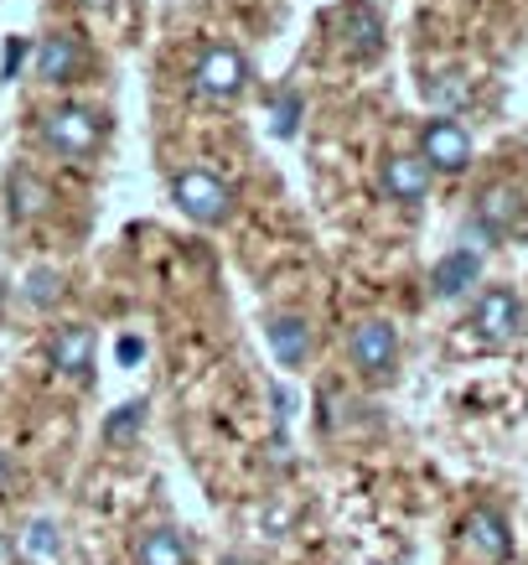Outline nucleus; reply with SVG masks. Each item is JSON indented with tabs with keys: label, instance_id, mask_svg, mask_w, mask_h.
Returning a JSON list of instances; mask_svg holds the SVG:
<instances>
[{
	"label": "nucleus",
	"instance_id": "1",
	"mask_svg": "<svg viewBox=\"0 0 528 565\" xmlns=\"http://www.w3.org/2000/svg\"><path fill=\"white\" fill-rule=\"evenodd\" d=\"M528 218V192L518 182H487L477 192V207H472V223H466V249H487V244H503L518 234V223Z\"/></svg>",
	"mask_w": 528,
	"mask_h": 565
},
{
	"label": "nucleus",
	"instance_id": "2",
	"mask_svg": "<svg viewBox=\"0 0 528 565\" xmlns=\"http://www.w3.org/2000/svg\"><path fill=\"white\" fill-rule=\"evenodd\" d=\"M104 140H109V120L99 109H84V104H57L42 120V146L57 151L63 161H88Z\"/></svg>",
	"mask_w": 528,
	"mask_h": 565
},
{
	"label": "nucleus",
	"instance_id": "3",
	"mask_svg": "<svg viewBox=\"0 0 528 565\" xmlns=\"http://www.w3.org/2000/svg\"><path fill=\"white\" fill-rule=\"evenodd\" d=\"M171 203L182 207L192 223H203V228H218V223L234 218V188L213 167H182L171 177Z\"/></svg>",
	"mask_w": 528,
	"mask_h": 565
},
{
	"label": "nucleus",
	"instance_id": "4",
	"mask_svg": "<svg viewBox=\"0 0 528 565\" xmlns=\"http://www.w3.org/2000/svg\"><path fill=\"white\" fill-rule=\"evenodd\" d=\"M249 88V57L228 42H213V47L197 52L192 63V94L207 104H234Z\"/></svg>",
	"mask_w": 528,
	"mask_h": 565
},
{
	"label": "nucleus",
	"instance_id": "5",
	"mask_svg": "<svg viewBox=\"0 0 528 565\" xmlns=\"http://www.w3.org/2000/svg\"><path fill=\"white\" fill-rule=\"evenodd\" d=\"M524 301H518V291L513 286H487V291H477V301H472V332L482 338V348H513L518 338H524Z\"/></svg>",
	"mask_w": 528,
	"mask_h": 565
},
{
	"label": "nucleus",
	"instance_id": "6",
	"mask_svg": "<svg viewBox=\"0 0 528 565\" xmlns=\"http://www.w3.org/2000/svg\"><path fill=\"white\" fill-rule=\"evenodd\" d=\"M472 130L456 120V115H430L425 130H420V161H425L435 177H461L472 167Z\"/></svg>",
	"mask_w": 528,
	"mask_h": 565
},
{
	"label": "nucleus",
	"instance_id": "7",
	"mask_svg": "<svg viewBox=\"0 0 528 565\" xmlns=\"http://www.w3.org/2000/svg\"><path fill=\"white\" fill-rule=\"evenodd\" d=\"M347 363H353L363 379H394V369H399V332H394V322L363 317V322L347 332Z\"/></svg>",
	"mask_w": 528,
	"mask_h": 565
},
{
	"label": "nucleus",
	"instance_id": "8",
	"mask_svg": "<svg viewBox=\"0 0 528 565\" xmlns=\"http://www.w3.org/2000/svg\"><path fill=\"white\" fill-rule=\"evenodd\" d=\"M461 545L472 550L477 561H487V565H508L513 561V530H508V519L497 514L493 503H477L472 514L461 519Z\"/></svg>",
	"mask_w": 528,
	"mask_h": 565
},
{
	"label": "nucleus",
	"instance_id": "9",
	"mask_svg": "<svg viewBox=\"0 0 528 565\" xmlns=\"http://www.w3.org/2000/svg\"><path fill=\"white\" fill-rule=\"evenodd\" d=\"M332 32H337L342 52L358 57V63H368V57L384 52V17H378L368 0H347L337 17H332Z\"/></svg>",
	"mask_w": 528,
	"mask_h": 565
},
{
	"label": "nucleus",
	"instance_id": "10",
	"mask_svg": "<svg viewBox=\"0 0 528 565\" xmlns=\"http://www.w3.org/2000/svg\"><path fill=\"white\" fill-rule=\"evenodd\" d=\"M94 348H99L94 327H88V322H63L47 338V363L63 379H78V384H88V374H94Z\"/></svg>",
	"mask_w": 528,
	"mask_h": 565
},
{
	"label": "nucleus",
	"instance_id": "11",
	"mask_svg": "<svg viewBox=\"0 0 528 565\" xmlns=\"http://www.w3.org/2000/svg\"><path fill=\"white\" fill-rule=\"evenodd\" d=\"M378 188H384V198H389V203L414 207V203H425V198H430L435 172L420 161V151H414V156H384V161H378Z\"/></svg>",
	"mask_w": 528,
	"mask_h": 565
},
{
	"label": "nucleus",
	"instance_id": "12",
	"mask_svg": "<svg viewBox=\"0 0 528 565\" xmlns=\"http://www.w3.org/2000/svg\"><path fill=\"white\" fill-rule=\"evenodd\" d=\"M88 68V47H84V36H73V32H52L42 36V47H36V78L42 84H78Z\"/></svg>",
	"mask_w": 528,
	"mask_h": 565
},
{
	"label": "nucleus",
	"instance_id": "13",
	"mask_svg": "<svg viewBox=\"0 0 528 565\" xmlns=\"http://www.w3.org/2000/svg\"><path fill=\"white\" fill-rule=\"evenodd\" d=\"M472 286H482V255L477 249L456 244L451 255L435 259V270H430V291H435V301H461Z\"/></svg>",
	"mask_w": 528,
	"mask_h": 565
},
{
	"label": "nucleus",
	"instance_id": "14",
	"mask_svg": "<svg viewBox=\"0 0 528 565\" xmlns=\"http://www.w3.org/2000/svg\"><path fill=\"white\" fill-rule=\"evenodd\" d=\"M6 203H11V218L17 223H32L47 213L52 188L32 172V167H11V177H6Z\"/></svg>",
	"mask_w": 528,
	"mask_h": 565
},
{
	"label": "nucleus",
	"instance_id": "15",
	"mask_svg": "<svg viewBox=\"0 0 528 565\" xmlns=\"http://www.w3.org/2000/svg\"><path fill=\"white\" fill-rule=\"evenodd\" d=\"M136 565H192V545L182 530L171 524H155L136 540Z\"/></svg>",
	"mask_w": 528,
	"mask_h": 565
},
{
	"label": "nucleus",
	"instance_id": "16",
	"mask_svg": "<svg viewBox=\"0 0 528 565\" xmlns=\"http://www.w3.org/2000/svg\"><path fill=\"white\" fill-rule=\"evenodd\" d=\"M270 353H274L280 369H306V359H311L306 317H274L270 322Z\"/></svg>",
	"mask_w": 528,
	"mask_h": 565
},
{
	"label": "nucleus",
	"instance_id": "17",
	"mask_svg": "<svg viewBox=\"0 0 528 565\" xmlns=\"http://www.w3.org/2000/svg\"><path fill=\"white\" fill-rule=\"evenodd\" d=\"M270 130L280 140H290L301 130V94L295 88H274L270 94Z\"/></svg>",
	"mask_w": 528,
	"mask_h": 565
},
{
	"label": "nucleus",
	"instance_id": "18",
	"mask_svg": "<svg viewBox=\"0 0 528 565\" xmlns=\"http://www.w3.org/2000/svg\"><path fill=\"white\" fill-rule=\"evenodd\" d=\"M140 426H146V399H130V405H120V411L104 420V441H109V446L136 441Z\"/></svg>",
	"mask_w": 528,
	"mask_h": 565
},
{
	"label": "nucleus",
	"instance_id": "19",
	"mask_svg": "<svg viewBox=\"0 0 528 565\" xmlns=\"http://www.w3.org/2000/svg\"><path fill=\"white\" fill-rule=\"evenodd\" d=\"M26 301H32L36 311H47L63 301V275L57 270H32L26 275Z\"/></svg>",
	"mask_w": 528,
	"mask_h": 565
},
{
	"label": "nucleus",
	"instance_id": "20",
	"mask_svg": "<svg viewBox=\"0 0 528 565\" xmlns=\"http://www.w3.org/2000/svg\"><path fill=\"white\" fill-rule=\"evenodd\" d=\"M26 555H57V524L52 519H32L26 524Z\"/></svg>",
	"mask_w": 528,
	"mask_h": 565
},
{
	"label": "nucleus",
	"instance_id": "21",
	"mask_svg": "<svg viewBox=\"0 0 528 565\" xmlns=\"http://www.w3.org/2000/svg\"><path fill=\"white\" fill-rule=\"evenodd\" d=\"M290 524H295V509H285V503L274 498L270 509H265V534H270V540H285Z\"/></svg>",
	"mask_w": 528,
	"mask_h": 565
},
{
	"label": "nucleus",
	"instance_id": "22",
	"mask_svg": "<svg viewBox=\"0 0 528 565\" xmlns=\"http://www.w3.org/2000/svg\"><path fill=\"white\" fill-rule=\"evenodd\" d=\"M21 63H26V42H21V36H11V42H6V63H0V78H17Z\"/></svg>",
	"mask_w": 528,
	"mask_h": 565
},
{
	"label": "nucleus",
	"instance_id": "23",
	"mask_svg": "<svg viewBox=\"0 0 528 565\" xmlns=\"http://www.w3.org/2000/svg\"><path fill=\"white\" fill-rule=\"evenodd\" d=\"M445 78H451V84H430V94L441 104H466V84H461L456 73H445Z\"/></svg>",
	"mask_w": 528,
	"mask_h": 565
},
{
	"label": "nucleus",
	"instance_id": "24",
	"mask_svg": "<svg viewBox=\"0 0 528 565\" xmlns=\"http://www.w3.org/2000/svg\"><path fill=\"white\" fill-rule=\"evenodd\" d=\"M146 359V343L140 338H120V363H140Z\"/></svg>",
	"mask_w": 528,
	"mask_h": 565
},
{
	"label": "nucleus",
	"instance_id": "25",
	"mask_svg": "<svg viewBox=\"0 0 528 565\" xmlns=\"http://www.w3.org/2000/svg\"><path fill=\"white\" fill-rule=\"evenodd\" d=\"M6 482H11V457L0 451V493H6Z\"/></svg>",
	"mask_w": 528,
	"mask_h": 565
},
{
	"label": "nucleus",
	"instance_id": "26",
	"mask_svg": "<svg viewBox=\"0 0 528 565\" xmlns=\"http://www.w3.org/2000/svg\"><path fill=\"white\" fill-rule=\"evenodd\" d=\"M78 6H84V11H109L115 0H78Z\"/></svg>",
	"mask_w": 528,
	"mask_h": 565
},
{
	"label": "nucleus",
	"instance_id": "27",
	"mask_svg": "<svg viewBox=\"0 0 528 565\" xmlns=\"http://www.w3.org/2000/svg\"><path fill=\"white\" fill-rule=\"evenodd\" d=\"M0 565H11V545L6 540H0Z\"/></svg>",
	"mask_w": 528,
	"mask_h": 565
},
{
	"label": "nucleus",
	"instance_id": "28",
	"mask_svg": "<svg viewBox=\"0 0 528 565\" xmlns=\"http://www.w3.org/2000/svg\"><path fill=\"white\" fill-rule=\"evenodd\" d=\"M0 301H6V280H0Z\"/></svg>",
	"mask_w": 528,
	"mask_h": 565
}]
</instances>
